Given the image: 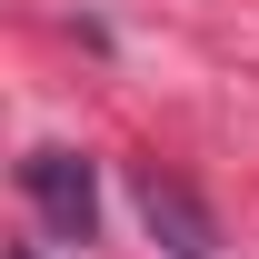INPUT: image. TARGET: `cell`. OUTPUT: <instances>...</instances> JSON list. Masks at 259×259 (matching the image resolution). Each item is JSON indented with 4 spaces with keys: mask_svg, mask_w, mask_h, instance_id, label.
<instances>
[{
    "mask_svg": "<svg viewBox=\"0 0 259 259\" xmlns=\"http://www.w3.org/2000/svg\"><path fill=\"white\" fill-rule=\"evenodd\" d=\"M20 190H30V209L50 220V239H90L100 229V180L80 150H30L20 160Z\"/></svg>",
    "mask_w": 259,
    "mask_h": 259,
    "instance_id": "1",
    "label": "cell"
},
{
    "mask_svg": "<svg viewBox=\"0 0 259 259\" xmlns=\"http://www.w3.org/2000/svg\"><path fill=\"white\" fill-rule=\"evenodd\" d=\"M140 220H150V239H160L169 259H209L220 249V220H209L169 169H140Z\"/></svg>",
    "mask_w": 259,
    "mask_h": 259,
    "instance_id": "2",
    "label": "cell"
},
{
    "mask_svg": "<svg viewBox=\"0 0 259 259\" xmlns=\"http://www.w3.org/2000/svg\"><path fill=\"white\" fill-rule=\"evenodd\" d=\"M10 259H40V249H10Z\"/></svg>",
    "mask_w": 259,
    "mask_h": 259,
    "instance_id": "3",
    "label": "cell"
}]
</instances>
